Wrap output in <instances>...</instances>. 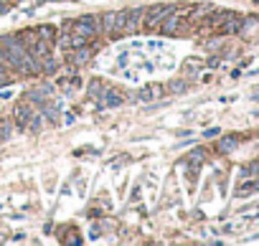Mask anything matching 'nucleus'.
I'll use <instances>...</instances> for the list:
<instances>
[{
    "instance_id": "bb28decb",
    "label": "nucleus",
    "mask_w": 259,
    "mask_h": 246,
    "mask_svg": "<svg viewBox=\"0 0 259 246\" xmlns=\"http://www.w3.org/2000/svg\"><path fill=\"white\" fill-rule=\"evenodd\" d=\"M221 63V59L219 56H213V59H208V66H211V69H216V66H219Z\"/></svg>"
},
{
    "instance_id": "5701e85b",
    "label": "nucleus",
    "mask_w": 259,
    "mask_h": 246,
    "mask_svg": "<svg viewBox=\"0 0 259 246\" xmlns=\"http://www.w3.org/2000/svg\"><path fill=\"white\" fill-rule=\"evenodd\" d=\"M216 49H221V38H208L206 41V51H216Z\"/></svg>"
},
{
    "instance_id": "412c9836",
    "label": "nucleus",
    "mask_w": 259,
    "mask_h": 246,
    "mask_svg": "<svg viewBox=\"0 0 259 246\" xmlns=\"http://www.w3.org/2000/svg\"><path fill=\"white\" fill-rule=\"evenodd\" d=\"M41 124H43L41 112H33V115H31V120H28V127H26V129H33V132H38V129H41Z\"/></svg>"
},
{
    "instance_id": "39448f33",
    "label": "nucleus",
    "mask_w": 259,
    "mask_h": 246,
    "mask_svg": "<svg viewBox=\"0 0 259 246\" xmlns=\"http://www.w3.org/2000/svg\"><path fill=\"white\" fill-rule=\"evenodd\" d=\"M203 66H206V61H201L198 56H188V59L183 61V66H181V71H183L186 79H196Z\"/></svg>"
},
{
    "instance_id": "dca6fc26",
    "label": "nucleus",
    "mask_w": 259,
    "mask_h": 246,
    "mask_svg": "<svg viewBox=\"0 0 259 246\" xmlns=\"http://www.w3.org/2000/svg\"><path fill=\"white\" fill-rule=\"evenodd\" d=\"M213 10V5H208V3H203V5H196L191 13H188V18H191V23H198V20H203L208 13Z\"/></svg>"
},
{
    "instance_id": "9b49d317",
    "label": "nucleus",
    "mask_w": 259,
    "mask_h": 246,
    "mask_svg": "<svg viewBox=\"0 0 259 246\" xmlns=\"http://www.w3.org/2000/svg\"><path fill=\"white\" fill-rule=\"evenodd\" d=\"M163 92H165V86H160V84H150V86L140 89L137 99H140V102H153V99H155V97H160Z\"/></svg>"
},
{
    "instance_id": "a211bd4d",
    "label": "nucleus",
    "mask_w": 259,
    "mask_h": 246,
    "mask_svg": "<svg viewBox=\"0 0 259 246\" xmlns=\"http://www.w3.org/2000/svg\"><path fill=\"white\" fill-rule=\"evenodd\" d=\"M59 69V63H56V59H51V56H46V59H41V71H46V74H54Z\"/></svg>"
},
{
    "instance_id": "1a4fd4ad",
    "label": "nucleus",
    "mask_w": 259,
    "mask_h": 246,
    "mask_svg": "<svg viewBox=\"0 0 259 246\" xmlns=\"http://www.w3.org/2000/svg\"><path fill=\"white\" fill-rule=\"evenodd\" d=\"M92 46H81V49H71V54H69V61H71V66L76 69V66H84L86 61L92 59Z\"/></svg>"
},
{
    "instance_id": "a878e982",
    "label": "nucleus",
    "mask_w": 259,
    "mask_h": 246,
    "mask_svg": "<svg viewBox=\"0 0 259 246\" xmlns=\"http://www.w3.org/2000/svg\"><path fill=\"white\" fill-rule=\"evenodd\" d=\"M46 117H49L51 122H56V120H59V112H56L54 107H46Z\"/></svg>"
},
{
    "instance_id": "9d476101",
    "label": "nucleus",
    "mask_w": 259,
    "mask_h": 246,
    "mask_svg": "<svg viewBox=\"0 0 259 246\" xmlns=\"http://www.w3.org/2000/svg\"><path fill=\"white\" fill-rule=\"evenodd\" d=\"M259 28V18L257 15H249V18H242V26H239V36L242 38H252Z\"/></svg>"
},
{
    "instance_id": "393cba45",
    "label": "nucleus",
    "mask_w": 259,
    "mask_h": 246,
    "mask_svg": "<svg viewBox=\"0 0 259 246\" xmlns=\"http://www.w3.org/2000/svg\"><path fill=\"white\" fill-rule=\"evenodd\" d=\"M219 132H221L219 127H211V129H206V132H203V137H208V140H211V137H219Z\"/></svg>"
},
{
    "instance_id": "f03ea898",
    "label": "nucleus",
    "mask_w": 259,
    "mask_h": 246,
    "mask_svg": "<svg viewBox=\"0 0 259 246\" xmlns=\"http://www.w3.org/2000/svg\"><path fill=\"white\" fill-rule=\"evenodd\" d=\"M74 31L81 33V36H89V38L99 36V33H102L99 18H97V15H79V18L74 20Z\"/></svg>"
},
{
    "instance_id": "aec40b11",
    "label": "nucleus",
    "mask_w": 259,
    "mask_h": 246,
    "mask_svg": "<svg viewBox=\"0 0 259 246\" xmlns=\"http://www.w3.org/2000/svg\"><path fill=\"white\" fill-rule=\"evenodd\" d=\"M10 135H13V122H0V142L10 140Z\"/></svg>"
},
{
    "instance_id": "b1692460",
    "label": "nucleus",
    "mask_w": 259,
    "mask_h": 246,
    "mask_svg": "<svg viewBox=\"0 0 259 246\" xmlns=\"http://www.w3.org/2000/svg\"><path fill=\"white\" fill-rule=\"evenodd\" d=\"M104 97H107V104H110V107H112V104H120V102H122V97H117L115 92H107Z\"/></svg>"
},
{
    "instance_id": "4be33fe9",
    "label": "nucleus",
    "mask_w": 259,
    "mask_h": 246,
    "mask_svg": "<svg viewBox=\"0 0 259 246\" xmlns=\"http://www.w3.org/2000/svg\"><path fill=\"white\" fill-rule=\"evenodd\" d=\"M242 175H244V178H254V175H259V163H252V165H247V168L242 170Z\"/></svg>"
},
{
    "instance_id": "ddd939ff",
    "label": "nucleus",
    "mask_w": 259,
    "mask_h": 246,
    "mask_svg": "<svg viewBox=\"0 0 259 246\" xmlns=\"http://www.w3.org/2000/svg\"><path fill=\"white\" fill-rule=\"evenodd\" d=\"M115 23H117V10H107V13L99 18L102 33H115Z\"/></svg>"
},
{
    "instance_id": "20e7f679",
    "label": "nucleus",
    "mask_w": 259,
    "mask_h": 246,
    "mask_svg": "<svg viewBox=\"0 0 259 246\" xmlns=\"http://www.w3.org/2000/svg\"><path fill=\"white\" fill-rule=\"evenodd\" d=\"M142 18H145V8H130L127 10V18H125L122 33H137L142 28Z\"/></svg>"
},
{
    "instance_id": "7ed1b4c3",
    "label": "nucleus",
    "mask_w": 259,
    "mask_h": 246,
    "mask_svg": "<svg viewBox=\"0 0 259 246\" xmlns=\"http://www.w3.org/2000/svg\"><path fill=\"white\" fill-rule=\"evenodd\" d=\"M186 15H188L186 10L181 13V8H173V10L168 13V18L160 23V33H165V36L178 33V31H181V26H183V18H186Z\"/></svg>"
},
{
    "instance_id": "6ab92c4d",
    "label": "nucleus",
    "mask_w": 259,
    "mask_h": 246,
    "mask_svg": "<svg viewBox=\"0 0 259 246\" xmlns=\"http://www.w3.org/2000/svg\"><path fill=\"white\" fill-rule=\"evenodd\" d=\"M104 94H107V92H104V86H102L99 81H92V84H89V97H92V99H104Z\"/></svg>"
},
{
    "instance_id": "f257e3e1",
    "label": "nucleus",
    "mask_w": 259,
    "mask_h": 246,
    "mask_svg": "<svg viewBox=\"0 0 259 246\" xmlns=\"http://www.w3.org/2000/svg\"><path fill=\"white\" fill-rule=\"evenodd\" d=\"M176 8V5H165V3H158V5H153V8H147L145 10V18H142V28L145 31H158L160 28V23L168 18V13Z\"/></svg>"
},
{
    "instance_id": "0eeeda50",
    "label": "nucleus",
    "mask_w": 259,
    "mask_h": 246,
    "mask_svg": "<svg viewBox=\"0 0 259 246\" xmlns=\"http://www.w3.org/2000/svg\"><path fill=\"white\" fill-rule=\"evenodd\" d=\"M31 115H33V109H31L28 104H18V107L13 109V122L18 124V129H26V127H28Z\"/></svg>"
},
{
    "instance_id": "2eb2a0df",
    "label": "nucleus",
    "mask_w": 259,
    "mask_h": 246,
    "mask_svg": "<svg viewBox=\"0 0 259 246\" xmlns=\"http://www.w3.org/2000/svg\"><path fill=\"white\" fill-rule=\"evenodd\" d=\"M186 163H188L191 168H201V165L206 163V150H201V147L191 150V152H188V158H186Z\"/></svg>"
},
{
    "instance_id": "4468645a",
    "label": "nucleus",
    "mask_w": 259,
    "mask_h": 246,
    "mask_svg": "<svg viewBox=\"0 0 259 246\" xmlns=\"http://www.w3.org/2000/svg\"><path fill=\"white\" fill-rule=\"evenodd\" d=\"M33 33H36L41 41H49V43H54V41H56V36H59V31H56L54 26H49V23H46V26L33 28Z\"/></svg>"
},
{
    "instance_id": "6e6552de",
    "label": "nucleus",
    "mask_w": 259,
    "mask_h": 246,
    "mask_svg": "<svg viewBox=\"0 0 259 246\" xmlns=\"http://www.w3.org/2000/svg\"><path fill=\"white\" fill-rule=\"evenodd\" d=\"M51 46H54V43H49V41H41L38 36H36V41L33 43H28V51L41 61V59H46V56H51Z\"/></svg>"
},
{
    "instance_id": "f3484780",
    "label": "nucleus",
    "mask_w": 259,
    "mask_h": 246,
    "mask_svg": "<svg viewBox=\"0 0 259 246\" xmlns=\"http://www.w3.org/2000/svg\"><path fill=\"white\" fill-rule=\"evenodd\" d=\"M165 89H170L173 94H183L186 89H188V81H186V79H173V81H170Z\"/></svg>"
},
{
    "instance_id": "423d86ee",
    "label": "nucleus",
    "mask_w": 259,
    "mask_h": 246,
    "mask_svg": "<svg viewBox=\"0 0 259 246\" xmlns=\"http://www.w3.org/2000/svg\"><path fill=\"white\" fill-rule=\"evenodd\" d=\"M239 26H242V15H236V13L229 10V15H226V20L221 23L219 33L221 36H234V33H239Z\"/></svg>"
},
{
    "instance_id": "cd10ccee",
    "label": "nucleus",
    "mask_w": 259,
    "mask_h": 246,
    "mask_svg": "<svg viewBox=\"0 0 259 246\" xmlns=\"http://www.w3.org/2000/svg\"><path fill=\"white\" fill-rule=\"evenodd\" d=\"M10 94H13L10 89H5V92H0V99H10Z\"/></svg>"
},
{
    "instance_id": "f8f14e48",
    "label": "nucleus",
    "mask_w": 259,
    "mask_h": 246,
    "mask_svg": "<svg viewBox=\"0 0 259 246\" xmlns=\"http://www.w3.org/2000/svg\"><path fill=\"white\" fill-rule=\"evenodd\" d=\"M236 147H239V137H236V135H226V137L219 140V145H216V150H219L221 155H229V152H234Z\"/></svg>"
}]
</instances>
